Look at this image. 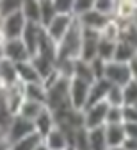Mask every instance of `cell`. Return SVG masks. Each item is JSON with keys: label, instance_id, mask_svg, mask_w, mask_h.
I'll return each mask as SVG.
<instances>
[{"label": "cell", "instance_id": "1", "mask_svg": "<svg viewBox=\"0 0 137 150\" xmlns=\"http://www.w3.org/2000/svg\"><path fill=\"white\" fill-rule=\"evenodd\" d=\"M82 48V27L75 20L64 38L57 43V61H75L80 57Z\"/></svg>", "mask_w": 137, "mask_h": 150}, {"label": "cell", "instance_id": "2", "mask_svg": "<svg viewBox=\"0 0 137 150\" xmlns=\"http://www.w3.org/2000/svg\"><path fill=\"white\" fill-rule=\"evenodd\" d=\"M46 109H50L52 112H59L64 111L68 107H71L70 104V81L68 79H59L52 88L46 89Z\"/></svg>", "mask_w": 137, "mask_h": 150}, {"label": "cell", "instance_id": "3", "mask_svg": "<svg viewBox=\"0 0 137 150\" xmlns=\"http://www.w3.org/2000/svg\"><path fill=\"white\" fill-rule=\"evenodd\" d=\"M103 79H105L110 86L123 88V86H126V84L132 81L130 68H128V64L110 61V63H107V64H105V73H103Z\"/></svg>", "mask_w": 137, "mask_h": 150}, {"label": "cell", "instance_id": "4", "mask_svg": "<svg viewBox=\"0 0 137 150\" xmlns=\"http://www.w3.org/2000/svg\"><path fill=\"white\" fill-rule=\"evenodd\" d=\"M25 18L22 16V13L16 11L6 18H2L0 20V32H2V36L7 40H20L22 38V32L25 29Z\"/></svg>", "mask_w": 137, "mask_h": 150}, {"label": "cell", "instance_id": "5", "mask_svg": "<svg viewBox=\"0 0 137 150\" xmlns=\"http://www.w3.org/2000/svg\"><path fill=\"white\" fill-rule=\"evenodd\" d=\"M30 134H34V123L22 118V116H13L7 129H6V139L11 145L27 138V136H30Z\"/></svg>", "mask_w": 137, "mask_h": 150}, {"label": "cell", "instance_id": "6", "mask_svg": "<svg viewBox=\"0 0 137 150\" xmlns=\"http://www.w3.org/2000/svg\"><path fill=\"white\" fill-rule=\"evenodd\" d=\"M73 22H75L73 14H57L53 20L45 27V32H46V36L50 38V40L57 45L64 38V34L70 30V27L73 25Z\"/></svg>", "mask_w": 137, "mask_h": 150}, {"label": "cell", "instance_id": "7", "mask_svg": "<svg viewBox=\"0 0 137 150\" xmlns=\"http://www.w3.org/2000/svg\"><path fill=\"white\" fill-rule=\"evenodd\" d=\"M4 89V100H6V107H7V112L11 116H16L22 104L25 102V97H23V84L22 82H16L9 88H2Z\"/></svg>", "mask_w": 137, "mask_h": 150}, {"label": "cell", "instance_id": "8", "mask_svg": "<svg viewBox=\"0 0 137 150\" xmlns=\"http://www.w3.org/2000/svg\"><path fill=\"white\" fill-rule=\"evenodd\" d=\"M89 86L78 79L70 81V104L77 111H84L87 104V95H89Z\"/></svg>", "mask_w": 137, "mask_h": 150}, {"label": "cell", "instance_id": "9", "mask_svg": "<svg viewBox=\"0 0 137 150\" xmlns=\"http://www.w3.org/2000/svg\"><path fill=\"white\" fill-rule=\"evenodd\" d=\"M107 109H109V105H107L105 102L84 109V127H86L87 130L98 129V127H105Z\"/></svg>", "mask_w": 137, "mask_h": 150}, {"label": "cell", "instance_id": "10", "mask_svg": "<svg viewBox=\"0 0 137 150\" xmlns=\"http://www.w3.org/2000/svg\"><path fill=\"white\" fill-rule=\"evenodd\" d=\"M4 59L11 61L13 64L30 61V54L27 52L22 40H7L4 43Z\"/></svg>", "mask_w": 137, "mask_h": 150}, {"label": "cell", "instance_id": "11", "mask_svg": "<svg viewBox=\"0 0 137 150\" xmlns=\"http://www.w3.org/2000/svg\"><path fill=\"white\" fill-rule=\"evenodd\" d=\"M75 20L78 22V25L84 27V29H93V30L102 32V29L107 25V22L110 20V18H107V16H103V14H100V13H96V11L93 9V11H89V13H86V14H82V16L75 18Z\"/></svg>", "mask_w": 137, "mask_h": 150}, {"label": "cell", "instance_id": "12", "mask_svg": "<svg viewBox=\"0 0 137 150\" xmlns=\"http://www.w3.org/2000/svg\"><path fill=\"white\" fill-rule=\"evenodd\" d=\"M110 89V84L105 81V79H100V81H94L91 86H89V95H87V104H86V109L91 107V105H96V104H102L105 102V97Z\"/></svg>", "mask_w": 137, "mask_h": 150}, {"label": "cell", "instance_id": "13", "mask_svg": "<svg viewBox=\"0 0 137 150\" xmlns=\"http://www.w3.org/2000/svg\"><path fill=\"white\" fill-rule=\"evenodd\" d=\"M137 9V2L133 0H116V7H114V20L123 25V23H130L132 16Z\"/></svg>", "mask_w": 137, "mask_h": 150}, {"label": "cell", "instance_id": "14", "mask_svg": "<svg viewBox=\"0 0 137 150\" xmlns=\"http://www.w3.org/2000/svg\"><path fill=\"white\" fill-rule=\"evenodd\" d=\"M34 123V132L39 136V138H45L48 132H50V130L55 127V118H53V112L50 111V109H43L41 112H39V115H37V118L32 122Z\"/></svg>", "mask_w": 137, "mask_h": 150}, {"label": "cell", "instance_id": "15", "mask_svg": "<svg viewBox=\"0 0 137 150\" xmlns=\"http://www.w3.org/2000/svg\"><path fill=\"white\" fill-rule=\"evenodd\" d=\"M41 25H34V23H25V29L22 32V38L20 40L23 41L27 52L30 54V57L32 55H36L37 52V40H39V32H41Z\"/></svg>", "mask_w": 137, "mask_h": 150}, {"label": "cell", "instance_id": "16", "mask_svg": "<svg viewBox=\"0 0 137 150\" xmlns=\"http://www.w3.org/2000/svg\"><path fill=\"white\" fill-rule=\"evenodd\" d=\"M43 143L46 145L48 150H66L70 146V141H68L66 134L59 127H53L50 130V132L43 138Z\"/></svg>", "mask_w": 137, "mask_h": 150}, {"label": "cell", "instance_id": "17", "mask_svg": "<svg viewBox=\"0 0 137 150\" xmlns=\"http://www.w3.org/2000/svg\"><path fill=\"white\" fill-rule=\"evenodd\" d=\"M16 75H18V82L25 84H36V82H41V77L39 73L36 71V68L32 66L30 61L25 63H18L16 64Z\"/></svg>", "mask_w": 137, "mask_h": 150}, {"label": "cell", "instance_id": "18", "mask_svg": "<svg viewBox=\"0 0 137 150\" xmlns=\"http://www.w3.org/2000/svg\"><path fill=\"white\" fill-rule=\"evenodd\" d=\"M135 57H137V50H135L130 43H126V41H123V40H119V41L116 43L112 61L123 63V64H130V61H133Z\"/></svg>", "mask_w": 137, "mask_h": 150}, {"label": "cell", "instance_id": "19", "mask_svg": "<svg viewBox=\"0 0 137 150\" xmlns=\"http://www.w3.org/2000/svg\"><path fill=\"white\" fill-rule=\"evenodd\" d=\"M105 139H107V148L116 150L119 148L125 141V130L123 125H105Z\"/></svg>", "mask_w": 137, "mask_h": 150}, {"label": "cell", "instance_id": "20", "mask_svg": "<svg viewBox=\"0 0 137 150\" xmlns=\"http://www.w3.org/2000/svg\"><path fill=\"white\" fill-rule=\"evenodd\" d=\"M18 82V75H16V64H13L7 59L0 61V86L9 88Z\"/></svg>", "mask_w": 137, "mask_h": 150}, {"label": "cell", "instance_id": "21", "mask_svg": "<svg viewBox=\"0 0 137 150\" xmlns=\"http://www.w3.org/2000/svg\"><path fill=\"white\" fill-rule=\"evenodd\" d=\"M23 97L29 102H37V104H46V89L41 82L36 84H25L23 86Z\"/></svg>", "mask_w": 137, "mask_h": 150}, {"label": "cell", "instance_id": "22", "mask_svg": "<svg viewBox=\"0 0 137 150\" xmlns=\"http://www.w3.org/2000/svg\"><path fill=\"white\" fill-rule=\"evenodd\" d=\"M20 13L25 18L27 23H34V25H41L39 22V2L36 0H25L22 2V7H20Z\"/></svg>", "mask_w": 137, "mask_h": 150}, {"label": "cell", "instance_id": "23", "mask_svg": "<svg viewBox=\"0 0 137 150\" xmlns=\"http://www.w3.org/2000/svg\"><path fill=\"white\" fill-rule=\"evenodd\" d=\"M89 136V150H109L107 148V139H105V129L98 127L87 130Z\"/></svg>", "mask_w": 137, "mask_h": 150}, {"label": "cell", "instance_id": "24", "mask_svg": "<svg viewBox=\"0 0 137 150\" xmlns=\"http://www.w3.org/2000/svg\"><path fill=\"white\" fill-rule=\"evenodd\" d=\"M30 63H32V66L36 68V71L39 73L41 81L46 77V75H50V73L55 70V63H53V61H50V59L43 57V55H37V54L30 57Z\"/></svg>", "mask_w": 137, "mask_h": 150}, {"label": "cell", "instance_id": "25", "mask_svg": "<svg viewBox=\"0 0 137 150\" xmlns=\"http://www.w3.org/2000/svg\"><path fill=\"white\" fill-rule=\"evenodd\" d=\"M73 79H78V81H82V82H86V84H93V82H94V77H93V71H91L89 63L80 61V59H75Z\"/></svg>", "mask_w": 137, "mask_h": 150}, {"label": "cell", "instance_id": "26", "mask_svg": "<svg viewBox=\"0 0 137 150\" xmlns=\"http://www.w3.org/2000/svg\"><path fill=\"white\" fill-rule=\"evenodd\" d=\"M43 109H45L43 104L25 100V102L22 104V107H20V111H18V115H16V116H22V118H25V120H29V122H34V120L37 118V115H39V112H41Z\"/></svg>", "mask_w": 137, "mask_h": 150}, {"label": "cell", "instance_id": "27", "mask_svg": "<svg viewBox=\"0 0 137 150\" xmlns=\"http://www.w3.org/2000/svg\"><path fill=\"white\" fill-rule=\"evenodd\" d=\"M55 9H53V0H41L39 2V23H41V27L45 29L53 18H55Z\"/></svg>", "mask_w": 137, "mask_h": 150}, {"label": "cell", "instance_id": "28", "mask_svg": "<svg viewBox=\"0 0 137 150\" xmlns=\"http://www.w3.org/2000/svg\"><path fill=\"white\" fill-rule=\"evenodd\" d=\"M102 38L103 40H109V41H112V43H117L121 40V25L117 23L114 18H110V20L107 22V25L102 29Z\"/></svg>", "mask_w": 137, "mask_h": 150}, {"label": "cell", "instance_id": "29", "mask_svg": "<svg viewBox=\"0 0 137 150\" xmlns=\"http://www.w3.org/2000/svg\"><path fill=\"white\" fill-rule=\"evenodd\" d=\"M114 48H116V43L109 41V40H103L100 38V41H98V52H96V57H100L102 61L105 63H110L112 57H114Z\"/></svg>", "mask_w": 137, "mask_h": 150}, {"label": "cell", "instance_id": "30", "mask_svg": "<svg viewBox=\"0 0 137 150\" xmlns=\"http://www.w3.org/2000/svg\"><path fill=\"white\" fill-rule=\"evenodd\" d=\"M71 146L75 150H89V136H87V129L86 127L77 129L75 132H73Z\"/></svg>", "mask_w": 137, "mask_h": 150}, {"label": "cell", "instance_id": "31", "mask_svg": "<svg viewBox=\"0 0 137 150\" xmlns=\"http://www.w3.org/2000/svg\"><path fill=\"white\" fill-rule=\"evenodd\" d=\"M39 143H41V138L34 132V134H30V136H27V138H23V139L13 143V145H11V150H34Z\"/></svg>", "mask_w": 137, "mask_h": 150}, {"label": "cell", "instance_id": "32", "mask_svg": "<svg viewBox=\"0 0 137 150\" xmlns=\"http://www.w3.org/2000/svg\"><path fill=\"white\" fill-rule=\"evenodd\" d=\"M105 104L109 107H123V89L117 86H110L105 97Z\"/></svg>", "mask_w": 137, "mask_h": 150}, {"label": "cell", "instance_id": "33", "mask_svg": "<svg viewBox=\"0 0 137 150\" xmlns=\"http://www.w3.org/2000/svg\"><path fill=\"white\" fill-rule=\"evenodd\" d=\"M114 7H116V0H94V6H93L96 13H100L107 18L114 16Z\"/></svg>", "mask_w": 137, "mask_h": 150}, {"label": "cell", "instance_id": "34", "mask_svg": "<svg viewBox=\"0 0 137 150\" xmlns=\"http://www.w3.org/2000/svg\"><path fill=\"white\" fill-rule=\"evenodd\" d=\"M94 0H73V7H71V14L73 18H78L89 11H93Z\"/></svg>", "mask_w": 137, "mask_h": 150}, {"label": "cell", "instance_id": "35", "mask_svg": "<svg viewBox=\"0 0 137 150\" xmlns=\"http://www.w3.org/2000/svg\"><path fill=\"white\" fill-rule=\"evenodd\" d=\"M121 89H123V105H133L137 102V84L130 81Z\"/></svg>", "mask_w": 137, "mask_h": 150}, {"label": "cell", "instance_id": "36", "mask_svg": "<svg viewBox=\"0 0 137 150\" xmlns=\"http://www.w3.org/2000/svg\"><path fill=\"white\" fill-rule=\"evenodd\" d=\"M20 7H22V2L20 0H0V18H6L16 11H20Z\"/></svg>", "mask_w": 137, "mask_h": 150}, {"label": "cell", "instance_id": "37", "mask_svg": "<svg viewBox=\"0 0 137 150\" xmlns=\"http://www.w3.org/2000/svg\"><path fill=\"white\" fill-rule=\"evenodd\" d=\"M105 125H123V112H121V107H109V109H107Z\"/></svg>", "mask_w": 137, "mask_h": 150}, {"label": "cell", "instance_id": "38", "mask_svg": "<svg viewBox=\"0 0 137 150\" xmlns=\"http://www.w3.org/2000/svg\"><path fill=\"white\" fill-rule=\"evenodd\" d=\"M11 118H13V116L7 112L6 100H4V89H2V86H0V127H2L4 130L7 129V125H9Z\"/></svg>", "mask_w": 137, "mask_h": 150}, {"label": "cell", "instance_id": "39", "mask_svg": "<svg viewBox=\"0 0 137 150\" xmlns=\"http://www.w3.org/2000/svg\"><path fill=\"white\" fill-rule=\"evenodd\" d=\"M105 64H107V63H105V61H102L100 57H96V59H93V61L89 63L94 81H100V79H103V73H105Z\"/></svg>", "mask_w": 137, "mask_h": 150}, {"label": "cell", "instance_id": "40", "mask_svg": "<svg viewBox=\"0 0 137 150\" xmlns=\"http://www.w3.org/2000/svg\"><path fill=\"white\" fill-rule=\"evenodd\" d=\"M73 0H53L55 14H71Z\"/></svg>", "mask_w": 137, "mask_h": 150}, {"label": "cell", "instance_id": "41", "mask_svg": "<svg viewBox=\"0 0 137 150\" xmlns=\"http://www.w3.org/2000/svg\"><path fill=\"white\" fill-rule=\"evenodd\" d=\"M123 123H137V109L133 105H123Z\"/></svg>", "mask_w": 137, "mask_h": 150}, {"label": "cell", "instance_id": "42", "mask_svg": "<svg viewBox=\"0 0 137 150\" xmlns=\"http://www.w3.org/2000/svg\"><path fill=\"white\" fill-rule=\"evenodd\" d=\"M125 138L128 139H137V123H123Z\"/></svg>", "mask_w": 137, "mask_h": 150}, {"label": "cell", "instance_id": "43", "mask_svg": "<svg viewBox=\"0 0 137 150\" xmlns=\"http://www.w3.org/2000/svg\"><path fill=\"white\" fill-rule=\"evenodd\" d=\"M119 148H123V150H137V139H128V138H125V141H123V145H121Z\"/></svg>", "mask_w": 137, "mask_h": 150}, {"label": "cell", "instance_id": "44", "mask_svg": "<svg viewBox=\"0 0 137 150\" xmlns=\"http://www.w3.org/2000/svg\"><path fill=\"white\" fill-rule=\"evenodd\" d=\"M128 68H130V75H132V82L137 84V57H135L133 61H130Z\"/></svg>", "mask_w": 137, "mask_h": 150}, {"label": "cell", "instance_id": "45", "mask_svg": "<svg viewBox=\"0 0 137 150\" xmlns=\"http://www.w3.org/2000/svg\"><path fill=\"white\" fill-rule=\"evenodd\" d=\"M0 150H11V143H9L6 138L0 139Z\"/></svg>", "mask_w": 137, "mask_h": 150}, {"label": "cell", "instance_id": "46", "mask_svg": "<svg viewBox=\"0 0 137 150\" xmlns=\"http://www.w3.org/2000/svg\"><path fill=\"white\" fill-rule=\"evenodd\" d=\"M34 150H48V148H46V145H45V143H43V139H41V143H39Z\"/></svg>", "mask_w": 137, "mask_h": 150}, {"label": "cell", "instance_id": "47", "mask_svg": "<svg viewBox=\"0 0 137 150\" xmlns=\"http://www.w3.org/2000/svg\"><path fill=\"white\" fill-rule=\"evenodd\" d=\"M2 138H6V130L0 127V139H2Z\"/></svg>", "mask_w": 137, "mask_h": 150}, {"label": "cell", "instance_id": "48", "mask_svg": "<svg viewBox=\"0 0 137 150\" xmlns=\"http://www.w3.org/2000/svg\"><path fill=\"white\" fill-rule=\"evenodd\" d=\"M66 150H75V148H73V146H71V145H70V146H68V148H66Z\"/></svg>", "mask_w": 137, "mask_h": 150}, {"label": "cell", "instance_id": "49", "mask_svg": "<svg viewBox=\"0 0 137 150\" xmlns=\"http://www.w3.org/2000/svg\"><path fill=\"white\" fill-rule=\"evenodd\" d=\"M133 107H135V109H137V102H135V104H133Z\"/></svg>", "mask_w": 137, "mask_h": 150}, {"label": "cell", "instance_id": "50", "mask_svg": "<svg viewBox=\"0 0 137 150\" xmlns=\"http://www.w3.org/2000/svg\"><path fill=\"white\" fill-rule=\"evenodd\" d=\"M116 150H123V148H116Z\"/></svg>", "mask_w": 137, "mask_h": 150}]
</instances>
